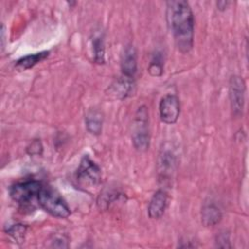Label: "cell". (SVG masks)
I'll return each mask as SVG.
<instances>
[{
  "instance_id": "1",
  "label": "cell",
  "mask_w": 249,
  "mask_h": 249,
  "mask_svg": "<svg viewBox=\"0 0 249 249\" xmlns=\"http://www.w3.org/2000/svg\"><path fill=\"white\" fill-rule=\"evenodd\" d=\"M166 21L177 49L189 53L194 46V14L190 4L184 0L166 2Z\"/></svg>"
},
{
  "instance_id": "2",
  "label": "cell",
  "mask_w": 249,
  "mask_h": 249,
  "mask_svg": "<svg viewBox=\"0 0 249 249\" xmlns=\"http://www.w3.org/2000/svg\"><path fill=\"white\" fill-rule=\"evenodd\" d=\"M40 206L55 218L65 219L70 215V208L62 196L51 187H42L37 196Z\"/></svg>"
},
{
  "instance_id": "3",
  "label": "cell",
  "mask_w": 249,
  "mask_h": 249,
  "mask_svg": "<svg viewBox=\"0 0 249 249\" xmlns=\"http://www.w3.org/2000/svg\"><path fill=\"white\" fill-rule=\"evenodd\" d=\"M132 143L137 151L144 152L150 145V133H149V114L147 107L140 106L134 117L133 131H132Z\"/></svg>"
},
{
  "instance_id": "4",
  "label": "cell",
  "mask_w": 249,
  "mask_h": 249,
  "mask_svg": "<svg viewBox=\"0 0 249 249\" xmlns=\"http://www.w3.org/2000/svg\"><path fill=\"white\" fill-rule=\"evenodd\" d=\"M101 180L99 166L88 156L85 155L76 172V181L81 188L89 189L96 187Z\"/></svg>"
},
{
  "instance_id": "5",
  "label": "cell",
  "mask_w": 249,
  "mask_h": 249,
  "mask_svg": "<svg viewBox=\"0 0 249 249\" xmlns=\"http://www.w3.org/2000/svg\"><path fill=\"white\" fill-rule=\"evenodd\" d=\"M42 184L36 180L19 182L10 188V196L18 203L25 204L38 196L42 189Z\"/></svg>"
},
{
  "instance_id": "6",
  "label": "cell",
  "mask_w": 249,
  "mask_h": 249,
  "mask_svg": "<svg viewBox=\"0 0 249 249\" xmlns=\"http://www.w3.org/2000/svg\"><path fill=\"white\" fill-rule=\"evenodd\" d=\"M177 166V156L171 145H164L159 155L158 159V174L162 182L171 179Z\"/></svg>"
},
{
  "instance_id": "7",
  "label": "cell",
  "mask_w": 249,
  "mask_h": 249,
  "mask_svg": "<svg viewBox=\"0 0 249 249\" xmlns=\"http://www.w3.org/2000/svg\"><path fill=\"white\" fill-rule=\"evenodd\" d=\"M180 100L175 94H165L160 101L159 112L160 120L168 124L177 122L180 115Z\"/></svg>"
},
{
  "instance_id": "8",
  "label": "cell",
  "mask_w": 249,
  "mask_h": 249,
  "mask_svg": "<svg viewBox=\"0 0 249 249\" xmlns=\"http://www.w3.org/2000/svg\"><path fill=\"white\" fill-rule=\"evenodd\" d=\"M231 107L235 116L242 115L245 101V83L239 76H232L229 89Z\"/></svg>"
},
{
  "instance_id": "9",
  "label": "cell",
  "mask_w": 249,
  "mask_h": 249,
  "mask_svg": "<svg viewBox=\"0 0 249 249\" xmlns=\"http://www.w3.org/2000/svg\"><path fill=\"white\" fill-rule=\"evenodd\" d=\"M121 69L123 76L134 78L137 71V55L133 46H126L121 56Z\"/></svg>"
},
{
  "instance_id": "10",
  "label": "cell",
  "mask_w": 249,
  "mask_h": 249,
  "mask_svg": "<svg viewBox=\"0 0 249 249\" xmlns=\"http://www.w3.org/2000/svg\"><path fill=\"white\" fill-rule=\"evenodd\" d=\"M167 193L164 190H158L152 196L149 206H148V215L151 219H160L167 206Z\"/></svg>"
},
{
  "instance_id": "11",
  "label": "cell",
  "mask_w": 249,
  "mask_h": 249,
  "mask_svg": "<svg viewBox=\"0 0 249 249\" xmlns=\"http://www.w3.org/2000/svg\"><path fill=\"white\" fill-rule=\"evenodd\" d=\"M134 80L125 76H122L117 79L109 88V93L116 98L124 99L129 96L133 92Z\"/></svg>"
},
{
  "instance_id": "12",
  "label": "cell",
  "mask_w": 249,
  "mask_h": 249,
  "mask_svg": "<svg viewBox=\"0 0 249 249\" xmlns=\"http://www.w3.org/2000/svg\"><path fill=\"white\" fill-rule=\"evenodd\" d=\"M222 219V212L214 202H207L201 209V221L206 227L217 225Z\"/></svg>"
},
{
  "instance_id": "13",
  "label": "cell",
  "mask_w": 249,
  "mask_h": 249,
  "mask_svg": "<svg viewBox=\"0 0 249 249\" xmlns=\"http://www.w3.org/2000/svg\"><path fill=\"white\" fill-rule=\"evenodd\" d=\"M86 126L89 133L93 135H98L102 131L103 124V115L97 109H90L88 111L86 118Z\"/></svg>"
},
{
  "instance_id": "14",
  "label": "cell",
  "mask_w": 249,
  "mask_h": 249,
  "mask_svg": "<svg viewBox=\"0 0 249 249\" xmlns=\"http://www.w3.org/2000/svg\"><path fill=\"white\" fill-rule=\"evenodd\" d=\"M49 53H50V52L43 51L40 53L25 55L17 61L16 67L18 68L19 70H26V69L32 68L34 65H36L37 63H39L42 60H44L45 58H47L49 56Z\"/></svg>"
},
{
  "instance_id": "15",
  "label": "cell",
  "mask_w": 249,
  "mask_h": 249,
  "mask_svg": "<svg viewBox=\"0 0 249 249\" xmlns=\"http://www.w3.org/2000/svg\"><path fill=\"white\" fill-rule=\"evenodd\" d=\"M92 53L94 56V61L96 63L102 64L105 62V46L103 36L96 34L92 38Z\"/></svg>"
},
{
  "instance_id": "16",
  "label": "cell",
  "mask_w": 249,
  "mask_h": 249,
  "mask_svg": "<svg viewBox=\"0 0 249 249\" xmlns=\"http://www.w3.org/2000/svg\"><path fill=\"white\" fill-rule=\"evenodd\" d=\"M162 71H163V61H162L161 53H157L156 54H154L150 62L148 72L150 73L151 76L160 77L162 74Z\"/></svg>"
},
{
  "instance_id": "17",
  "label": "cell",
  "mask_w": 249,
  "mask_h": 249,
  "mask_svg": "<svg viewBox=\"0 0 249 249\" xmlns=\"http://www.w3.org/2000/svg\"><path fill=\"white\" fill-rule=\"evenodd\" d=\"M7 234H9L14 240L18 242H21L24 239V235L26 232V226L21 224L12 225L6 230Z\"/></svg>"
},
{
  "instance_id": "18",
  "label": "cell",
  "mask_w": 249,
  "mask_h": 249,
  "mask_svg": "<svg viewBox=\"0 0 249 249\" xmlns=\"http://www.w3.org/2000/svg\"><path fill=\"white\" fill-rule=\"evenodd\" d=\"M216 245L218 247L230 248L231 245L230 244V235L227 232H220L216 237Z\"/></svg>"
},
{
  "instance_id": "19",
  "label": "cell",
  "mask_w": 249,
  "mask_h": 249,
  "mask_svg": "<svg viewBox=\"0 0 249 249\" xmlns=\"http://www.w3.org/2000/svg\"><path fill=\"white\" fill-rule=\"evenodd\" d=\"M43 151V147L40 141L35 140L27 147V153L29 155H41Z\"/></svg>"
},
{
  "instance_id": "20",
  "label": "cell",
  "mask_w": 249,
  "mask_h": 249,
  "mask_svg": "<svg viewBox=\"0 0 249 249\" xmlns=\"http://www.w3.org/2000/svg\"><path fill=\"white\" fill-rule=\"evenodd\" d=\"M52 242H53V246H55V244L57 242L60 243L61 247H67L68 246L67 245V238L65 236H63V235H55L53 237V239L52 240Z\"/></svg>"
}]
</instances>
